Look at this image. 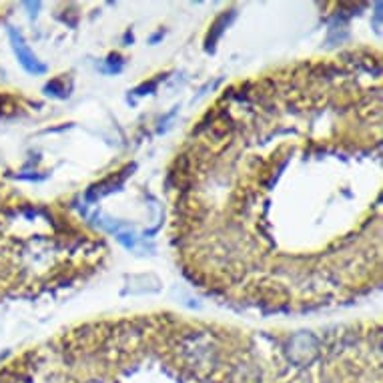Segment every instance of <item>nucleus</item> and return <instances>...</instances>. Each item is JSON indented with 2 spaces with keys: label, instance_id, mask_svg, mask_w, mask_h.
Returning a JSON list of instances; mask_svg holds the SVG:
<instances>
[{
  "label": "nucleus",
  "instance_id": "obj_1",
  "mask_svg": "<svg viewBox=\"0 0 383 383\" xmlns=\"http://www.w3.org/2000/svg\"><path fill=\"white\" fill-rule=\"evenodd\" d=\"M9 36H11L12 48H14V53H16V57H18V63L23 65L26 72H31V75H43V72H46L45 65L34 57L33 50L26 46L23 34L11 26V28H9Z\"/></svg>",
  "mask_w": 383,
  "mask_h": 383
},
{
  "label": "nucleus",
  "instance_id": "obj_2",
  "mask_svg": "<svg viewBox=\"0 0 383 383\" xmlns=\"http://www.w3.org/2000/svg\"><path fill=\"white\" fill-rule=\"evenodd\" d=\"M317 355V341L313 335L309 333H301V335H295L291 341V351H289V357L297 363V365H303L313 361Z\"/></svg>",
  "mask_w": 383,
  "mask_h": 383
}]
</instances>
